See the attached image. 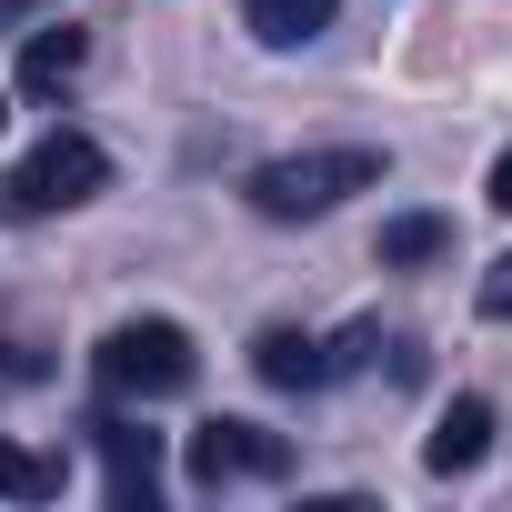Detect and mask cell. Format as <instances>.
<instances>
[{
	"mask_svg": "<svg viewBox=\"0 0 512 512\" xmlns=\"http://www.w3.org/2000/svg\"><path fill=\"white\" fill-rule=\"evenodd\" d=\"M472 302H482V322H512V251L482 272V292H472Z\"/></svg>",
	"mask_w": 512,
	"mask_h": 512,
	"instance_id": "cell-12",
	"label": "cell"
},
{
	"mask_svg": "<svg viewBox=\"0 0 512 512\" xmlns=\"http://www.w3.org/2000/svg\"><path fill=\"white\" fill-rule=\"evenodd\" d=\"M101 432V492H111V512H151V492H161V432H141V422H91Z\"/></svg>",
	"mask_w": 512,
	"mask_h": 512,
	"instance_id": "cell-5",
	"label": "cell"
},
{
	"mask_svg": "<svg viewBox=\"0 0 512 512\" xmlns=\"http://www.w3.org/2000/svg\"><path fill=\"white\" fill-rule=\"evenodd\" d=\"M482 452H492V402H472V392H462V402H442V422H432L422 462H432V472L452 482V472H472Z\"/></svg>",
	"mask_w": 512,
	"mask_h": 512,
	"instance_id": "cell-8",
	"label": "cell"
},
{
	"mask_svg": "<svg viewBox=\"0 0 512 512\" xmlns=\"http://www.w3.org/2000/svg\"><path fill=\"white\" fill-rule=\"evenodd\" d=\"M0 121H11V81H0Z\"/></svg>",
	"mask_w": 512,
	"mask_h": 512,
	"instance_id": "cell-15",
	"label": "cell"
},
{
	"mask_svg": "<svg viewBox=\"0 0 512 512\" xmlns=\"http://www.w3.org/2000/svg\"><path fill=\"white\" fill-rule=\"evenodd\" d=\"M251 372H262L272 392H322V382H332V352H322L302 322H272L262 342H251Z\"/></svg>",
	"mask_w": 512,
	"mask_h": 512,
	"instance_id": "cell-6",
	"label": "cell"
},
{
	"mask_svg": "<svg viewBox=\"0 0 512 512\" xmlns=\"http://www.w3.org/2000/svg\"><path fill=\"white\" fill-rule=\"evenodd\" d=\"M91 372H101V392H111V402H171V392H191L201 352H191V332H181V322L141 312V322H111V332H101Z\"/></svg>",
	"mask_w": 512,
	"mask_h": 512,
	"instance_id": "cell-2",
	"label": "cell"
},
{
	"mask_svg": "<svg viewBox=\"0 0 512 512\" xmlns=\"http://www.w3.org/2000/svg\"><path fill=\"white\" fill-rule=\"evenodd\" d=\"M181 472H191L201 492H231V482H282V472H292V442H282V432H262V422L211 412V422L181 442Z\"/></svg>",
	"mask_w": 512,
	"mask_h": 512,
	"instance_id": "cell-4",
	"label": "cell"
},
{
	"mask_svg": "<svg viewBox=\"0 0 512 512\" xmlns=\"http://www.w3.org/2000/svg\"><path fill=\"white\" fill-rule=\"evenodd\" d=\"M442 251H452V221H442V211H392V221H382V272L442 262Z\"/></svg>",
	"mask_w": 512,
	"mask_h": 512,
	"instance_id": "cell-9",
	"label": "cell"
},
{
	"mask_svg": "<svg viewBox=\"0 0 512 512\" xmlns=\"http://www.w3.org/2000/svg\"><path fill=\"white\" fill-rule=\"evenodd\" d=\"M241 11H251V31H262L272 51H302L312 31H332L342 0H241Z\"/></svg>",
	"mask_w": 512,
	"mask_h": 512,
	"instance_id": "cell-10",
	"label": "cell"
},
{
	"mask_svg": "<svg viewBox=\"0 0 512 512\" xmlns=\"http://www.w3.org/2000/svg\"><path fill=\"white\" fill-rule=\"evenodd\" d=\"M101 181H111L101 141H91V131H51V141H31V151L11 161V181H0V211H11V221H51V211H81Z\"/></svg>",
	"mask_w": 512,
	"mask_h": 512,
	"instance_id": "cell-3",
	"label": "cell"
},
{
	"mask_svg": "<svg viewBox=\"0 0 512 512\" xmlns=\"http://www.w3.org/2000/svg\"><path fill=\"white\" fill-rule=\"evenodd\" d=\"M81 61H91V31L41 21V31H31V51H21V101H61V91L81 81Z\"/></svg>",
	"mask_w": 512,
	"mask_h": 512,
	"instance_id": "cell-7",
	"label": "cell"
},
{
	"mask_svg": "<svg viewBox=\"0 0 512 512\" xmlns=\"http://www.w3.org/2000/svg\"><path fill=\"white\" fill-rule=\"evenodd\" d=\"M352 191H382V151L372 141H342V151H282L251 171V211L262 221H322L332 201Z\"/></svg>",
	"mask_w": 512,
	"mask_h": 512,
	"instance_id": "cell-1",
	"label": "cell"
},
{
	"mask_svg": "<svg viewBox=\"0 0 512 512\" xmlns=\"http://www.w3.org/2000/svg\"><path fill=\"white\" fill-rule=\"evenodd\" d=\"M492 211H512V141H502V161H492Z\"/></svg>",
	"mask_w": 512,
	"mask_h": 512,
	"instance_id": "cell-13",
	"label": "cell"
},
{
	"mask_svg": "<svg viewBox=\"0 0 512 512\" xmlns=\"http://www.w3.org/2000/svg\"><path fill=\"white\" fill-rule=\"evenodd\" d=\"M61 462L51 452H21V442H0V492H11V502H61Z\"/></svg>",
	"mask_w": 512,
	"mask_h": 512,
	"instance_id": "cell-11",
	"label": "cell"
},
{
	"mask_svg": "<svg viewBox=\"0 0 512 512\" xmlns=\"http://www.w3.org/2000/svg\"><path fill=\"white\" fill-rule=\"evenodd\" d=\"M21 11H41V0H0V21H21Z\"/></svg>",
	"mask_w": 512,
	"mask_h": 512,
	"instance_id": "cell-14",
	"label": "cell"
}]
</instances>
